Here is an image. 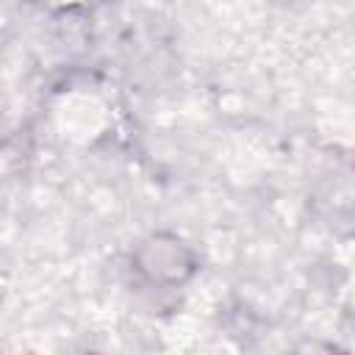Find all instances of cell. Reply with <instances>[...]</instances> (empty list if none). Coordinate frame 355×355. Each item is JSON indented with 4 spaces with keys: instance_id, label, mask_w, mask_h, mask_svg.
<instances>
[{
    "instance_id": "cell-1",
    "label": "cell",
    "mask_w": 355,
    "mask_h": 355,
    "mask_svg": "<svg viewBox=\"0 0 355 355\" xmlns=\"http://www.w3.org/2000/svg\"><path fill=\"white\" fill-rule=\"evenodd\" d=\"M139 269L150 280H164V283H178L191 275L194 258L186 250V244L175 236H153L144 241L139 250Z\"/></svg>"
}]
</instances>
